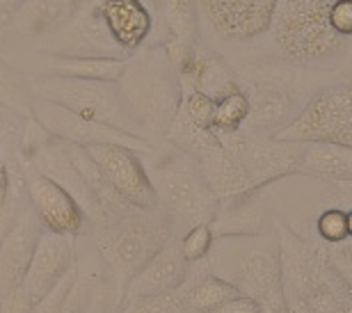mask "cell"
<instances>
[{
	"label": "cell",
	"mask_w": 352,
	"mask_h": 313,
	"mask_svg": "<svg viewBox=\"0 0 352 313\" xmlns=\"http://www.w3.org/2000/svg\"><path fill=\"white\" fill-rule=\"evenodd\" d=\"M126 60L115 58H69V55H51L34 48L19 58L21 71L28 76H60V78H82V80H105L117 83L124 71Z\"/></svg>",
	"instance_id": "cell-17"
},
{
	"label": "cell",
	"mask_w": 352,
	"mask_h": 313,
	"mask_svg": "<svg viewBox=\"0 0 352 313\" xmlns=\"http://www.w3.org/2000/svg\"><path fill=\"white\" fill-rule=\"evenodd\" d=\"M37 51L51 55H69V58H115L126 60L98 12L96 0H82V7L69 23L51 34L48 39L39 41Z\"/></svg>",
	"instance_id": "cell-12"
},
{
	"label": "cell",
	"mask_w": 352,
	"mask_h": 313,
	"mask_svg": "<svg viewBox=\"0 0 352 313\" xmlns=\"http://www.w3.org/2000/svg\"><path fill=\"white\" fill-rule=\"evenodd\" d=\"M174 69L176 76H179L181 91L195 89L217 101V98L241 89L238 71L224 60V55L217 53L215 48L206 46L204 41Z\"/></svg>",
	"instance_id": "cell-15"
},
{
	"label": "cell",
	"mask_w": 352,
	"mask_h": 313,
	"mask_svg": "<svg viewBox=\"0 0 352 313\" xmlns=\"http://www.w3.org/2000/svg\"><path fill=\"white\" fill-rule=\"evenodd\" d=\"M332 5L334 0H277L267 34L281 60L300 69H327L346 58L348 39L329 25Z\"/></svg>",
	"instance_id": "cell-2"
},
{
	"label": "cell",
	"mask_w": 352,
	"mask_h": 313,
	"mask_svg": "<svg viewBox=\"0 0 352 313\" xmlns=\"http://www.w3.org/2000/svg\"><path fill=\"white\" fill-rule=\"evenodd\" d=\"M270 138L286 142H336L352 144V83L322 87L305 108Z\"/></svg>",
	"instance_id": "cell-6"
},
{
	"label": "cell",
	"mask_w": 352,
	"mask_h": 313,
	"mask_svg": "<svg viewBox=\"0 0 352 313\" xmlns=\"http://www.w3.org/2000/svg\"><path fill=\"white\" fill-rule=\"evenodd\" d=\"M28 80H30L32 94L37 98L67 108L85 119H94V122L115 126L119 131L146 138L142 126L135 122V117L126 108L117 83L60 76H28Z\"/></svg>",
	"instance_id": "cell-5"
},
{
	"label": "cell",
	"mask_w": 352,
	"mask_h": 313,
	"mask_svg": "<svg viewBox=\"0 0 352 313\" xmlns=\"http://www.w3.org/2000/svg\"><path fill=\"white\" fill-rule=\"evenodd\" d=\"M181 112L186 115L190 122L199 128H206V131H213V117H215V101L201 91L188 89L183 91L181 98Z\"/></svg>",
	"instance_id": "cell-31"
},
{
	"label": "cell",
	"mask_w": 352,
	"mask_h": 313,
	"mask_svg": "<svg viewBox=\"0 0 352 313\" xmlns=\"http://www.w3.org/2000/svg\"><path fill=\"white\" fill-rule=\"evenodd\" d=\"M32 103H34V94L30 80H28V74L21 71L19 67H14L12 62L0 58V105L16 112L19 117L30 119Z\"/></svg>",
	"instance_id": "cell-25"
},
{
	"label": "cell",
	"mask_w": 352,
	"mask_h": 313,
	"mask_svg": "<svg viewBox=\"0 0 352 313\" xmlns=\"http://www.w3.org/2000/svg\"><path fill=\"white\" fill-rule=\"evenodd\" d=\"M320 238L327 245H339L343 240H348V213L341 208H329L320 213L318 222H316Z\"/></svg>",
	"instance_id": "cell-32"
},
{
	"label": "cell",
	"mask_w": 352,
	"mask_h": 313,
	"mask_svg": "<svg viewBox=\"0 0 352 313\" xmlns=\"http://www.w3.org/2000/svg\"><path fill=\"white\" fill-rule=\"evenodd\" d=\"M76 277H78V266H76L72 272H69L65 279H62L58 286H55L51 293H48L44 300H41L37 307L32 309V313H60L62 307H65L69 293H72V288L76 283Z\"/></svg>",
	"instance_id": "cell-34"
},
{
	"label": "cell",
	"mask_w": 352,
	"mask_h": 313,
	"mask_svg": "<svg viewBox=\"0 0 352 313\" xmlns=\"http://www.w3.org/2000/svg\"><path fill=\"white\" fill-rule=\"evenodd\" d=\"M241 89L250 101V115L241 131L250 135H272L298 115V94L284 85H261L241 80Z\"/></svg>",
	"instance_id": "cell-16"
},
{
	"label": "cell",
	"mask_w": 352,
	"mask_h": 313,
	"mask_svg": "<svg viewBox=\"0 0 352 313\" xmlns=\"http://www.w3.org/2000/svg\"><path fill=\"white\" fill-rule=\"evenodd\" d=\"M165 142L167 144H172L174 149H179V151H183V153L195 155V158H201L204 153H208L210 149L220 144L215 131H206V128L195 126L186 115H183L181 108H179V112H176L172 126L167 128Z\"/></svg>",
	"instance_id": "cell-26"
},
{
	"label": "cell",
	"mask_w": 352,
	"mask_h": 313,
	"mask_svg": "<svg viewBox=\"0 0 352 313\" xmlns=\"http://www.w3.org/2000/svg\"><path fill=\"white\" fill-rule=\"evenodd\" d=\"M25 197L44 231L80 238L94 229L87 213L65 188L30 167L25 169Z\"/></svg>",
	"instance_id": "cell-11"
},
{
	"label": "cell",
	"mask_w": 352,
	"mask_h": 313,
	"mask_svg": "<svg viewBox=\"0 0 352 313\" xmlns=\"http://www.w3.org/2000/svg\"><path fill=\"white\" fill-rule=\"evenodd\" d=\"M181 295L186 313H213L222 304L241 295V290L231 281L222 279L220 274H215L210 266H206V270L201 272V268H197V263H192L188 279L181 286Z\"/></svg>",
	"instance_id": "cell-22"
},
{
	"label": "cell",
	"mask_w": 352,
	"mask_h": 313,
	"mask_svg": "<svg viewBox=\"0 0 352 313\" xmlns=\"http://www.w3.org/2000/svg\"><path fill=\"white\" fill-rule=\"evenodd\" d=\"M197 160H199V165H201L204 179H206L208 188L213 190V195L217 199L254 190L250 183L248 172H245L241 155L236 151H231V149L217 144Z\"/></svg>",
	"instance_id": "cell-23"
},
{
	"label": "cell",
	"mask_w": 352,
	"mask_h": 313,
	"mask_svg": "<svg viewBox=\"0 0 352 313\" xmlns=\"http://www.w3.org/2000/svg\"><path fill=\"white\" fill-rule=\"evenodd\" d=\"M41 233H44V226L28 202L0 231V304L16 293L37 250Z\"/></svg>",
	"instance_id": "cell-14"
},
{
	"label": "cell",
	"mask_w": 352,
	"mask_h": 313,
	"mask_svg": "<svg viewBox=\"0 0 352 313\" xmlns=\"http://www.w3.org/2000/svg\"><path fill=\"white\" fill-rule=\"evenodd\" d=\"M82 7V0H25L12 14V30L34 44L62 30Z\"/></svg>",
	"instance_id": "cell-20"
},
{
	"label": "cell",
	"mask_w": 352,
	"mask_h": 313,
	"mask_svg": "<svg viewBox=\"0 0 352 313\" xmlns=\"http://www.w3.org/2000/svg\"><path fill=\"white\" fill-rule=\"evenodd\" d=\"M144 167L158 199V211L179 224H210L220 199L204 179L201 165L195 155L183 153L172 144L153 147Z\"/></svg>",
	"instance_id": "cell-3"
},
{
	"label": "cell",
	"mask_w": 352,
	"mask_h": 313,
	"mask_svg": "<svg viewBox=\"0 0 352 313\" xmlns=\"http://www.w3.org/2000/svg\"><path fill=\"white\" fill-rule=\"evenodd\" d=\"M348 238L352 240V211H348Z\"/></svg>",
	"instance_id": "cell-40"
},
{
	"label": "cell",
	"mask_w": 352,
	"mask_h": 313,
	"mask_svg": "<svg viewBox=\"0 0 352 313\" xmlns=\"http://www.w3.org/2000/svg\"><path fill=\"white\" fill-rule=\"evenodd\" d=\"M32 117L37 119L53 138L69 142V144H78V147L119 144V147H129L138 153H146L156 147L146 138L119 131L115 126L94 122V119H85L72 110L60 108V105L48 103L44 98H37V96H34V103H32Z\"/></svg>",
	"instance_id": "cell-9"
},
{
	"label": "cell",
	"mask_w": 352,
	"mask_h": 313,
	"mask_svg": "<svg viewBox=\"0 0 352 313\" xmlns=\"http://www.w3.org/2000/svg\"><path fill=\"white\" fill-rule=\"evenodd\" d=\"M25 119L19 117L16 112L7 110L0 105V151L5 153V162L10 167L25 169L21 160V140H23Z\"/></svg>",
	"instance_id": "cell-28"
},
{
	"label": "cell",
	"mask_w": 352,
	"mask_h": 313,
	"mask_svg": "<svg viewBox=\"0 0 352 313\" xmlns=\"http://www.w3.org/2000/svg\"><path fill=\"white\" fill-rule=\"evenodd\" d=\"M126 108L151 142L165 140L179 112L183 91L163 44L144 46L131 55L117 80Z\"/></svg>",
	"instance_id": "cell-1"
},
{
	"label": "cell",
	"mask_w": 352,
	"mask_h": 313,
	"mask_svg": "<svg viewBox=\"0 0 352 313\" xmlns=\"http://www.w3.org/2000/svg\"><path fill=\"white\" fill-rule=\"evenodd\" d=\"M12 17L7 14H0V58L5 60V51L10 46V34H12Z\"/></svg>",
	"instance_id": "cell-38"
},
{
	"label": "cell",
	"mask_w": 352,
	"mask_h": 313,
	"mask_svg": "<svg viewBox=\"0 0 352 313\" xmlns=\"http://www.w3.org/2000/svg\"><path fill=\"white\" fill-rule=\"evenodd\" d=\"M258 190H248L234 197H222L210 219V231L215 238H254L261 236L267 224V211Z\"/></svg>",
	"instance_id": "cell-19"
},
{
	"label": "cell",
	"mask_w": 352,
	"mask_h": 313,
	"mask_svg": "<svg viewBox=\"0 0 352 313\" xmlns=\"http://www.w3.org/2000/svg\"><path fill=\"white\" fill-rule=\"evenodd\" d=\"M329 25L341 39H352V0H334L329 10Z\"/></svg>",
	"instance_id": "cell-36"
},
{
	"label": "cell",
	"mask_w": 352,
	"mask_h": 313,
	"mask_svg": "<svg viewBox=\"0 0 352 313\" xmlns=\"http://www.w3.org/2000/svg\"><path fill=\"white\" fill-rule=\"evenodd\" d=\"M160 23L167 32L163 46L174 67L201 44V21L195 0H163Z\"/></svg>",
	"instance_id": "cell-21"
},
{
	"label": "cell",
	"mask_w": 352,
	"mask_h": 313,
	"mask_svg": "<svg viewBox=\"0 0 352 313\" xmlns=\"http://www.w3.org/2000/svg\"><path fill=\"white\" fill-rule=\"evenodd\" d=\"M91 290H94V283L87 274L80 272L78 268V277H76V283L69 293L65 307H62L60 313H87V304H89V297H91Z\"/></svg>",
	"instance_id": "cell-35"
},
{
	"label": "cell",
	"mask_w": 352,
	"mask_h": 313,
	"mask_svg": "<svg viewBox=\"0 0 352 313\" xmlns=\"http://www.w3.org/2000/svg\"><path fill=\"white\" fill-rule=\"evenodd\" d=\"M220 277L234 283L243 295L252 297L263 309V313H288L284 283H281L279 243L274 247H250L243 252L236 266Z\"/></svg>",
	"instance_id": "cell-10"
},
{
	"label": "cell",
	"mask_w": 352,
	"mask_h": 313,
	"mask_svg": "<svg viewBox=\"0 0 352 313\" xmlns=\"http://www.w3.org/2000/svg\"><path fill=\"white\" fill-rule=\"evenodd\" d=\"M217 142L241 155L252 188H265L267 183L284 176L300 174L302 142L274 140L270 135H250L243 131L217 133Z\"/></svg>",
	"instance_id": "cell-7"
},
{
	"label": "cell",
	"mask_w": 352,
	"mask_h": 313,
	"mask_svg": "<svg viewBox=\"0 0 352 313\" xmlns=\"http://www.w3.org/2000/svg\"><path fill=\"white\" fill-rule=\"evenodd\" d=\"M213 243H215V236L210 231L208 224H195L190 226L188 233L179 240V250L183 254L190 266L192 263H201L204 259H208L210 250H213Z\"/></svg>",
	"instance_id": "cell-30"
},
{
	"label": "cell",
	"mask_w": 352,
	"mask_h": 313,
	"mask_svg": "<svg viewBox=\"0 0 352 313\" xmlns=\"http://www.w3.org/2000/svg\"><path fill=\"white\" fill-rule=\"evenodd\" d=\"M250 115V101L243 89H236L231 94L215 101L213 131L217 133H236L241 131L245 119Z\"/></svg>",
	"instance_id": "cell-27"
},
{
	"label": "cell",
	"mask_w": 352,
	"mask_h": 313,
	"mask_svg": "<svg viewBox=\"0 0 352 313\" xmlns=\"http://www.w3.org/2000/svg\"><path fill=\"white\" fill-rule=\"evenodd\" d=\"M322 259L329 263V268L346 281V286L352 290V243L343 240L339 245H329L327 252H322Z\"/></svg>",
	"instance_id": "cell-33"
},
{
	"label": "cell",
	"mask_w": 352,
	"mask_h": 313,
	"mask_svg": "<svg viewBox=\"0 0 352 313\" xmlns=\"http://www.w3.org/2000/svg\"><path fill=\"white\" fill-rule=\"evenodd\" d=\"M85 149L119 197L140 211H158L156 192L138 151L119 144H91Z\"/></svg>",
	"instance_id": "cell-13"
},
{
	"label": "cell",
	"mask_w": 352,
	"mask_h": 313,
	"mask_svg": "<svg viewBox=\"0 0 352 313\" xmlns=\"http://www.w3.org/2000/svg\"><path fill=\"white\" fill-rule=\"evenodd\" d=\"M201 28L224 44H250L270 30L277 0H195Z\"/></svg>",
	"instance_id": "cell-8"
},
{
	"label": "cell",
	"mask_w": 352,
	"mask_h": 313,
	"mask_svg": "<svg viewBox=\"0 0 352 313\" xmlns=\"http://www.w3.org/2000/svg\"><path fill=\"white\" fill-rule=\"evenodd\" d=\"M300 174L316 176V179L352 183V144L302 142Z\"/></svg>",
	"instance_id": "cell-24"
},
{
	"label": "cell",
	"mask_w": 352,
	"mask_h": 313,
	"mask_svg": "<svg viewBox=\"0 0 352 313\" xmlns=\"http://www.w3.org/2000/svg\"><path fill=\"white\" fill-rule=\"evenodd\" d=\"M23 3H25V0H0V14H7V17H12V14L16 12Z\"/></svg>",
	"instance_id": "cell-39"
},
{
	"label": "cell",
	"mask_w": 352,
	"mask_h": 313,
	"mask_svg": "<svg viewBox=\"0 0 352 313\" xmlns=\"http://www.w3.org/2000/svg\"><path fill=\"white\" fill-rule=\"evenodd\" d=\"M213 313H263V309L258 307L252 297L241 293L238 297H234V300H229L227 304H222V307Z\"/></svg>",
	"instance_id": "cell-37"
},
{
	"label": "cell",
	"mask_w": 352,
	"mask_h": 313,
	"mask_svg": "<svg viewBox=\"0 0 352 313\" xmlns=\"http://www.w3.org/2000/svg\"><path fill=\"white\" fill-rule=\"evenodd\" d=\"M174 222L160 211H135L126 217L94 226L96 250L108 268L117 304L131 277L158 250L174 240Z\"/></svg>",
	"instance_id": "cell-4"
},
{
	"label": "cell",
	"mask_w": 352,
	"mask_h": 313,
	"mask_svg": "<svg viewBox=\"0 0 352 313\" xmlns=\"http://www.w3.org/2000/svg\"><path fill=\"white\" fill-rule=\"evenodd\" d=\"M188 272H190V263L183 259V254L179 250V240H172V243H167L163 250H158L131 277V281L126 283L122 293V302L176 290L188 279ZM122 302H119V307H122Z\"/></svg>",
	"instance_id": "cell-18"
},
{
	"label": "cell",
	"mask_w": 352,
	"mask_h": 313,
	"mask_svg": "<svg viewBox=\"0 0 352 313\" xmlns=\"http://www.w3.org/2000/svg\"><path fill=\"white\" fill-rule=\"evenodd\" d=\"M117 313H186L181 286L176 290H167V293L126 300L122 302V307L117 309Z\"/></svg>",
	"instance_id": "cell-29"
}]
</instances>
